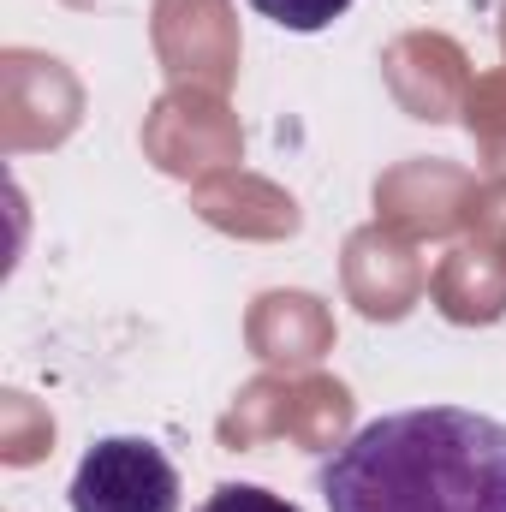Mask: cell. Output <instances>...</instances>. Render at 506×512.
<instances>
[{"label":"cell","mask_w":506,"mask_h":512,"mask_svg":"<svg viewBox=\"0 0 506 512\" xmlns=\"http://www.w3.org/2000/svg\"><path fill=\"white\" fill-rule=\"evenodd\" d=\"M197 512H298V501H286L274 489H256V483H221Z\"/></svg>","instance_id":"cell-4"},{"label":"cell","mask_w":506,"mask_h":512,"mask_svg":"<svg viewBox=\"0 0 506 512\" xmlns=\"http://www.w3.org/2000/svg\"><path fill=\"white\" fill-rule=\"evenodd\" d=\"M72 512H179V471L143 435H102L66 489Z\"/></svg>","instance_id":"cell-2"},{"label":"cell","mask_w":506,"mask_h":512,"mask_svg":"<svg viewBox=\"0 0 506 512\" xmlns=\"http://www.w3.org/2000/svg\"><path fill=\"white\" fill-rule=\"evenodd\" d=\"M251 6L268 18V24H280V30L316 36V30H328L334 18H346V6H352V0H251Z\"/></svg>","instance_id":"cell-3"},{"label":"cell","mask_w":506,"mask_h":512,"mask_svg":"<svg viewBox=\"0 0 506 512\" xmlns=\"http://www.w3.org/2000/svg\"><path fill=\"white\" fill-rule=\"evenodd\" d=\"M328 512H506V423L411 405L352 429L316 471Z\"/></svg>","instance_id":"cell-1"}]
</instances>
